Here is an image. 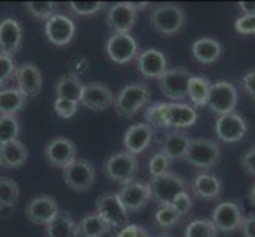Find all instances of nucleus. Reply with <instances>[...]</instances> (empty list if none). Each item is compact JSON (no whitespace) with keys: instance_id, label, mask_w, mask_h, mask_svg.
<instances>
[{"instance_id":"obj_4","label":"nucleus","mask_w":255,"mask_h":237,"mask_svg":"<svg viewBox=\"0 0 255 237\" xmlns=\"http://www.w3.org/2000/svg\"><path fill=\"white\" fill-rule=\"evenodd\" d=\"M151 187V199L159 206H171L173 199L182 191H187V183L178 174L166 172L159 177H152L149 182Z\"/></svg>"},{"instance_id":"obj_13","label":"nucleus","mask_w":255,"mask_h":237,"mask_svg":"<svg viewBox=\"0 0 255 237\" xmlns=\"http://www.w3.org/2000/svg\"><path fill=\"white\" fill-rule=\"evenodd\" d=\"M105 49L113 62L119 65L128 64L138 57V43L130 33H113Z\"/></svg>"},{"instance_id":"obj_10","label":"nucleus","mask_w":255,"mask_h":237,"mask_svg":"<svg viewBox=\"0 0 255 237\" xmlns=\"http://www.w3.org/2000/svg\"><path fill=\"white\" fill-rule=\"evenodd\" d=\"M118 196L127 209V212H138L151 203V187L146 180L133 179L121 187Z\"/></svg>"},{"instance_id":"obj_49","label":"nucleus","mask_w":255,"mask_h":237,"mask_svg":"<svg viewBox=\"0 0 255 237\" xmlns=\"http://www.w3.org/2000/svg\"><path fill=\"white\" fill-rule=\"evenodd\" d=\"M243 14H255V2H238Z\"/></svg>"},{"instance_id":"obj_48","label":"nucleus","mask_w":255,"mask_h":237,"mask_svg":"<svg viewBox=\"0 0 255 237\" xmlns=\"http://www.w3.org/2000/svg\"><path fill=\"white\" fill-rule=\"evenodd\" d=\"M241 233L244 237H255V214H249L248 217H244Z\"/></svg>"},{"instance_id":"obj_37","label":"nucleus","mask_w":255,"mask_h":237,"mask_svg":"<svg viewBox=\"0 0 255 237\" xmlns=\"http://www.w3.org/2000/svg\"><path fill=\"white\" fill-rule=\"evenodd\" d=\"M57 5L54 2H27L25 3V11L30 16H33L35 19H49L56 14Z\"/></svg>"},{"instance_id":"obj_41","label":"nucleus","mask_w":255,"mask_h":237,"mask_svg":"<svg viewBox=\"0 0 255 237\" xmlns=\"http://www.w3.org/2000/svg\"><path fill=\"white\" fill-rule=\"evenodd\" d=\"M103 2H70L68 8L78 16H89L103 10Z\"/></svg>"},{"instance_id":"obj_6","label":"nucleus","mask_w":255,"mask_h":237,"mask_svg":"<svg viewBox=\"0 0 255 237\" xmlns=\"http://www.w3.org/2000/svg\"><path fill=\"white\" fill-rule=\"evenodd\" d=\"M206 106L219 116L235 112L236 106H238V90H236V87L228 81H217L211 84Z\"/></svg>"},{"instance_id":"obj_32","label":"nucleus","mask_w":255,"mask_h":237,"mask_svg":"<svg viewBox=\"0 0 255 237\" xmlns=\"http://www.w3.org/2000/svg\"><path fill=\"white\" fill-rule=\"evenodd\" d=\"M211 89L209 79L205 76H192L189 81V89H187V96L192 101V108H203L206 106L208 95Z\"/></svg>"},{"instance_id":"obj_31","label":"nucleus","mask_w":255,"mask_h":237,"mask_svg":"<svg viewBox=\"0 0 255 237\" xmlns=\"http://www.w3.org/2000/svg\"><path fill=\"white\" fill-rule=\"evenodd\" d=\"M25 103L27 96L19 89L0 90V116H16L25 106Z\"/></svg>"},{"instance_id":"obj_40","label":"nucleus","mask_w":255,"mask_h":237,"mask_svg":"<svg viewBox=\"0 0 255 237\" xmlns=\"http://www.w3.org/2000/svg\"><path fill=\"white\" fill-rule=\"evenodd\" d=\"M16 70L17 65L14 62V57L0 54V87H3L16 78Z\"/></svg>"},{"instance_id":"obj_14","label":"nucleus","mask_w":255,"mask_h":237,"mask_svg":"<svg viewBox=\"0 0 255 237\" xmlns=\"http://www.w3.org/2000/svg\"><path fill=\"white\" fill-rule=\"evenodd\" d=\"M214 128H216L217 138L227 144L240 143L246 136V133H248V124H246L244 117L236 112L219 116Z\"/></svg>"},{"instance_id":"obj_23","label":"nucleus","mask_w":255,"mask_h":237,"mask_svg":"<svg viewBox=\"0 0 255 237\" xmlns=\"http://www.w3.org/2000/svg\"><path fill=\"white\" fill-rule=\"evenodd\" d=\"M190 190L193 195L198 196L200 199L211 201V199H217L222 195L224 185H222V180L219 179L216 174L203 171V172H198L195 177L192 179Z\"/></svg>"},{"instance_id":"obj_43","label":"nucleus","mask_w":255,"mask_h":237,"mask_svg":"<svg viewBox=\"0 0 255 237\" xmlns=\"http://www.w3.org/2000/svg\"><path fill=\"white\" fill-rule=\"evenodd\" d=\"M235 30L240 35H255V14H243L235 21Z\"/></svg>"},{"instance_id":"obj_27","label":"nucleus","mask_w":255,"mask_h":237,"mask_svg":"<svg viewBox=\"0 0 255 237\" xmlns=\"http://www.w3.org/2000/svg\"><path fill=\"white\" fill-rule=\"evenodd\" d=\"M29 149L21 141H10L0 146V166L5 168H22L27 163Z\"/></svg>"},{"instance_id":"obj_26","label":"nucleus","mask_w":255,"mask_h":237,"mask_svg":"<svg viewBox=\"0 0 255 237\" xmlns=\"http://www.w3.org/2000/svg\"><path fill=\"white\" fill-rule=\"evenodd\" d=\"M222 45L216 38L211 37H201L193 41L192 45V56L197 62L203 65H211L217 62L222 56Z\"/></svg>"},{"instance_id":"obj_28","label":"nucleus","mask_w":255,"mask_h":237,"mask_svg":"<svg viewBox=\"0 0 255 237\" xmlns=\"http://www.w3.org/2000/svg\"><path fill=\"white\" fill-rule=\"evenodd\" d=\"M189 144H190V136L181 130H174L165 136L160 152L165 154L170 160H178V158L186 157Z\"/></svg>"},{"instance_id":"obj_5","label":"nucleus","mask_w":255,"mask_h":237,"mask_svg":"<svg viewBox=\"0 0 255 237\" xmlns=\"http://www.w3.org/2000/svg\"><path fill=\"white\" fill-rule=\"evenodd\" d=\"M190 78L192 75L187 68L174 67L166 70L165 75H162L157 81H159V87L166 98L173 100V103H182L187 98Z\"/></svg>"},{"instance_id":"obj_25","label":"nucleus","mask_w":255,"mask_h":237,"mask_svg":"<svg viewBox=\"0 0 255 237\" xmlns=\"http://www.w3.org/2000/svg\"><path fill=\"white\" fill-rule=\"evenodd\" d=\"M46 237H80L78 222L65 210H59L57 215L45 226Z\"/></svg>"},{"instance_id":"obj_9","label":"nucleus","mask_w":255,"mask_h":237,"mask_svg":"<svg viewBox=\"0 0 255 237\" xmlns=\"http://www.w3.org/2000/svg\"><path fill=\"white\" fill-rule=\"evenodd\" d=\"M62 177L68 188L78 193H84L94 185L95 168L91 161L76 158L73 163H70L65 169H62Z\"/></svg>"},{"instance_id":"obj_20","label":"nucleus","mask_w":255,"mask_h":237,"mask_svg":"<svg viewBox=\"0 0 255 237\" xmlns=\"http://www.w3.org/2000/svg\"><path fill=\"white\" fill-rule=\"evenodd\" d=\"M136 22V11L128 2L114 3L107 14V24L114 33H128Z\"/></svg>"},{"instance_id":"obj_16","label":"nucleus","mask_w":255,"mask_h":237,"mask_svg":"<svg viewBox=\"0 0 255 237\" xmlns=\"http://www.w3.org/2000/svg\"><path fill=\"white\" fill-rule=\"evenodd\" d=\"M59 210V204L54 198L48 195H40L32 198L29 204L25 206V217L33 225L46 226L57 215Z\"/></svg>"},{"instance_id":"obj_12","label":"nucleus","mask_w":255,"mask_h":237,"mask_svg":"<svg viewBox=\"0 0 255 237\" xmlns=\"http://www.w3.org/2000/svg\"><path fill=\"white\" fill-rule=\"evenodd\" d=\"M78 149L70 138L59 136L51 139L45 147V158L52 168L65 169L70 163L76 160Z\"/></svg>"},{"instance_id":"obj_36","label":"nucleus","mask_w":255,"mask_h":237,"mask_svg":"<svg viewBox=\"0 0 255 237\" xmlns=\"http://www.w3.org/2000/svg\"><path fill=\"white\" fill-rule=\"evenodd\" d=\"M181 215L173 209V206H160L154 214V223L162 228V230H170L174 225H178L181 220Z\"/></svg>"},{"instance_id":"obj_50","label":"nucleus","mask_w":255,"mask_h":237,"mask_svg":"<svg viewBox=\"0 0 255 237\" xmlns=\"http://www.w3.org/2000/svg\"><path fill=\"white\" fill-rule=\"evenodd\" d=\"M128 3H130V6L133 8L136 13H138V10H144L146 6H149L147 2H141V3H138V2H128Z\"/></svg>"},{"instance_id":"obj_29","label":"nucleus","mask_w":255,"mask_h":237,"mask_svg":"<svg viewBox=\"0 0 255 237\" xmlns=\"http://www.w3.org/2000/svg\"><path fill=\"white\" fill-rule=\"evenodd\" d=\"M83 87H84V84L81 82V78L76 73H70V75L62 76L57 81L56 95H57V98H64V100L80 104Z\"/></svg>"},{"instance_id":"obj_19","label":"nucleus","mask_w":255,"mask_h":237,"mask_svg":"<svg viewBox=\"0 0 255 237\" xmlns=\"http://www.w3.org/2000/svg\"><path fill=\"white\" fill-rule=\"evenodd\" d=\"M136 67L144 78L159 79L168 70V60L162 51L152 48L139 52V56L136 57Z\"/></svg>"},{"instance_id":"obj_42","label":"nucleus","mask_w":255,"mask_h":237,"mask_svg":"<svg viewBox=\"0 0 255 237\" xmlns=\"http://www.w3.org/2000/svg\"><path fill=\"white\" fill-rule=\"evenodd\" d=\"M54 111L57 112L59 117L62 119H72L76 111H78V103L68 101L64 98H56L54 100Z\"/></svg>"},{"instance_id":"obj_51","label":"nucleus","mask_w":255,"mask_h":237,"mask_svg":"<svg viewBox=\"0 0 255 237\" xmlns=\"http://www.w3.org/2000/svg\"><path fill=\"white\" fill-rule=\"evenodd\" d=\"M249 199H251V203L255 206V183L251 187V190H249Z\"/></svg>"},{"instance_id":"obj_8","label":"nucleus","mask_w":255,"mask_h":237,"mask_svg":"<svg viewBox=\"0 0 255 237\" xmlns=\"http://www.w3.org/2000/svg\"><path fill=\"white\" fill-rule=\"evenodd\" d=\"M95 212L105 218L111 228H124L128 225V212L121 203L118 193L107 191L95 201Z\"/></svg>"},{"instance_id":"obj_35","label":"nucleus","mask_w":255,"mask_h":237,"mask_svg":"<svg viewBox=\"0 0 255 237\" xmlns=\"http://www.w3.org/2000/svg\"><path fill=\"white\" fill-rule=\"evenodd\" d=\"M19 122L14 116H0V146L16 141L19 136Z\"/></svg>"},{"instance_id":"obj_38","label":"nucleus","mask_w":255,"mask_h":237,"mask_svg":"<svg viewBox=\"0 0 255 237\" xmlns=\"http://www.w3.org/2000/svg\"><path fill=\"white\" fill-rule=\"evenodd\" d=\"M163 109H165V103L159 101V103H154L151 104L147 109H146V124L151 127V128H166L165 124V117H163Z\"/></svg>"},{"instance_id":"obj_46","label":"nucleus","mask_w":255,"mask_h":237,"mask_svg":"<svg viewBox=\"0 0 255 237\" xmlns=\"http://www.w3.org/2000/svg\"><path fill=\"white\" fill-rule=\"evenodd\" d=\"M241 168L246 171V174L255 177V146L246 151V154L241 157Z\"/></svg>"},{"instance_id":"obj_47","label":"nucleus","mask_w":255,"mask_h":237,"mask_svg":"<svg viewBox=\"0 0 255 237\" xmlns=\"http://www.w3.org/2000/svg\"><path fill=\"white\" fill-rule=\"evenodd\" d=\"M243 89L249 93L252 100H255V70H251L249 73H246L241 79Z\"/></svg>"},{"instance_id":"obj_24","label":"nucleus","mask_w":255,"mask_h":237,"mask_svg":"<svg viewBox=\"0 0 255 237\" xmlns=\"http://www.w3.org/2000/svg\"><path fill=\"white\" fill-rule=\"evenodd\" d=\"M154 136V130L147 124H135L130 128H127L124 135V147L126 152L131 155H138L144 152L149 147Z\"/></svg>"},{"instance_id":"obj_34","label":"nucleus","mask_w":255,"mask_h":237,"mask_svg":"<svg viewBox=\"0 0 255 237\" xmlns=\"http://www.w3.org/2000/svg\"><path fill=\"white\" fill-rule=\"evenodd\" d=\"M186 237H217V230L209 218H197L187 225Z\"/></svg>"},{"instance_id":"obj_7","label":"nucleus","mask_w":255,"mask_h":237,"mask_svg":"<svg viewBox=\"0 0 255 237\" xmlns=\"http://www.w3.org/2000/svg\"><path fill=\"white\" fill-rule=\"evenodd\" d=\"M136 172H138L136 157L126 151L111 155L105 161V174H107V177L113 182L121 183V185L133 180Z\"/></svg>"},{"instance_id":"obj_2","label":"nucleus","mask_w":255,"mask_h":237,"mask_svg":"<svg viewBox=\"0 0 255 237\" xmlns=\"http://www.w3.org/2000/svg\"><path fill=\"white\" fill-rule=\"evenodd\" d=\"M222 151L216 141L209 138L190 139V144L186 152V161L198 169H213L219 164Z\"/></svg>"},{"instance_id":"obj_17","label":"nucleus","mask_w":255,"mask_h":237,"mask_svg":"<svg viewBox=\"0 0 255 237\" xmlns=\"http://www.w3.org/2000/svg\"><path fill=\"white\" fill-rule=\"evenodd\" d=\"M80 103L92 111H107L114 106V93L102 82H89L83 87Z\"/></svg>"},{"instance_id":"obj_30","label":"nucleus","mask_w":255,"mask_h":237,"mask_svg":"<svg viewBox=\"0 0 255 237\" xmlns=\"http://www.w3.org/2000/svg\"><path fill=\"white\" fill-rule=\"evenodd\" d=\"M78 226H80V237H105L111 231V226L97 212L84 215L78 222Z\"/></svg>"},{"instance_id":"obj_44","label":"nucleus","mask_w":255,"mask_h":237,"mask_svg":"<svg viewBox=\"0 0 255 237\" xmlns=\"http://www.w3.org/2000/svg\"><path fill=\"white\" fill-rule=\"evenodd\" d=\"M171 206L181 217H184V215H187L190 212V209H192V198H190V195L187 191H182L173 199Z\"/></svg>"},{"instance_id":"obj_15","label":"nucleus","mask_w":255,"mask_h":237,"mask_svg":"<svg viewBox=\"0 0 255 237\" xmlns=\"http://www.w3.org/2000/svg\"><path fill=\"white\" fill-rule=\"evenodd\" d=\"M46 38L56 46H67L76 35V25L73 19L65 14H54L45 24Z\"/></svg>"},{"instance_id":"obj_11","label":"nucleus","mask_w":255,"mask_h":237,"mask_svg":"<svg viewBox=\"0 0 255 237\" xmlns=\"http://www.w3.org/2000/svg\"><path fill=\"white\" fill-rule=\"evenodd\" d=\"M243 220H244L243 207L238 203H235V201H225V203L216 206L213 212V218H211V222L214 223L216 230L222 231L225 234L240 231Z\"/></svg>"},{"instance_id":"obj_21","label":"nucleus","mask_w":255,"mask_h":237,"mask_svg":"<svg viewBox=\"0 0 255 237\" xmlns=\"http://www.w3.org/2000/svg\"><path fill=\"white\" fill-rule=\"evenodd\" d=\"M22 45V27L13 17L0 21V54L14 56Z\"/></svg>"},{"instance_id":"obj_45","label":"nucleus","mask_w":255,"mask_h":237,"mask_svg":"<svg viewBox=\"0 0 255 237\" xmlns=\"http://www.w3.org/2000/svg\"><path fill=\"white\" fill-rule=\"evenodd\" d=\"M116 237H151L147 230L138 225H126L122 230L116 234Z\"/></svg>"},{"instance_id":"obj_53","label":"nucleus","mask_w":255,"mask_h":237,"mask_svg":"<svg viewBox=\"0 0 255 237\" xmlns=\"http://www.w3.org/2000/svg\"><path fill=\"white\" fill-rule=\"evenodd\" d=\"M254 101H255V100H254Z\"/></svg>"},{"instance_id":"obj_33","label":"nucleus","mask_w":255,"mask_h":237,"mask_svg":"<svg viewBox=\"0 0 255 237\" xmlns=\"http://www.w3.org/2000/svg\"><path fill=\"white\" fill-rule=\"evenodd\" d=\"M19 185L11 177H0V204L6 207H13L19 199Z\"/></svg>"},{"instance_id":"obj_52","label":"nucleus","mask_w":255,"mask_h":237,"mask_svg":"<svg viewBox=\"0 0 255 237\" xmlns=\"http://www.w3.org/2000/svg\"><path fill=\"white\" fill-rule=\"evenodd\" d=\"M157 237H170V236H157Z\"/></svg>"},{"instance_id":"obj_1","label":"nucleus","mask_w":255,"mask_h":237,"mask_svg":"<svg viewBox=\"0 0 255 237\" xmlns=\"http://www.w3.org/2000/svg\"><path fill=\"white\" fill-rule=\"evenodd\" d=\"M151 100V89L143 82L128 84L114 96V109L122 117H133Z\"/></svg>"},{"instance_id":"obj_3","label":"nucleus","mask_w":255,"mask_h":237,"mask_svg":"<svg viewBox=\"0 0 255 237\" xmlns=\"http://www.w3.org/2000/svg\"><path fill=\"white\" fill-rule=\"evenodd\" d=\"M151 25L159 33L173 37L186 25V10L174 3H163L155 6L151 14Z\"/></svg>"},{"instance_id":"obj_39","label":"nucleus","mask_w":255,"mask_h":237,"mask_svg":"<svg viewBox=\"0 0 255 237\" xmlns=\"http://www.w3.org/2000/svg\"><path fill=\"white\" fill-rule=\"evenodd\" d=\"M170 166H171L170 158L162 152H157L149 160V174H151V177H159V175L170 172L168 171Z\"/></svg>"},{"instance_id":"obj_22","label":"nucleus","mask_w":255,"mask_h":237,"mask_svg":"<svg viewBox=\"0 0 255 237\" xmlns=\"http://www.w3.org/2000/svg\"><path fill=\"white\" fill-rule=\"evenodd\" d=\"M14 79L17 81V89L25 96H37L41 92L43 78H41V72L35 64L27 62L17 65Z\"/></svg>"},{"instance_id":"obj_18","label":"nucleus","mask_w":255,"mask_h":237,"mask_svg":"<svg viewBox=\"0 0 255 237\" xmlns=\"http://www.w3.org/2000/svg\"><path fill=\"white\" fill-rule=\"evenodd\" d=\"M163 117L166 128L184 130L197 124L198 114L187 103H165Z\"/></svg>"}]
</instances>
